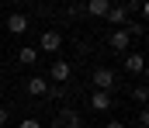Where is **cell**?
<instances>
[{"label": "cell", "instance_id": "cell-1", "mask_svg": "<svg viewBox=\"0 0 149 128\" xmlns=\"http://www.w3.org/2000/svg\"><path fill=\"white\" fill-rule=\"evenodd\" d=\"M94 86L104 90V93H111V86H114V69L111 66H97L94 69Z\"/></svg>", "mask_w": 149, "mask_h": 128}, {"label": "cell", "instance_id": "cell-2", "mask_svg": "<svg viewBox=\"0 0 149 128\" xmlns=\"http://www.w3.org/2000/svg\"><path fill=\"white\" fill-rule=\"evenodd\" d=\"M108 45H111V52H128V45H132V31H128V28H114L111 38H108Z\"/></svg>", "mask_w": 149, "mask_h": 128}, {"label": "cell", "instance_id": "cell-3", "mask_svg": "<svg viewBox=\"0 0 149 128\" xmlns=\"http://www.w3.org/2000/svg\"><path fill=\"white\" fill-rule=\"evenodd\" d=\"M125 73H132V76H142L146 73V59H142V52H125Z\"/></svg>", "mask_w": 149, "mask_h": 128}, {"label": "cell", "instance_id": "cell-4", "mask_svg": "<svg viewBox=\"0 0 149 128\" xmlns=\"http://www.w3.org/2000/svg\"><path fill=\"white\" fill-rule=\"evenodd\" d=\"M59 48H63V35H59V31H42L38 52H59Z\"/></svg>", "mask_w": 149, "mask_h": 128}, {"label": "cell", "instance_id": "cell-5", "mask_svg": "<svg viewBox=\"0 0 149 128\" xmlns=\"http://www.w3.org/2000/svg\"><path fill=\"white\" fill-rule=\"evenodd\" d=\"M70 73H73V62H66V59H56V62L49 66V76H52L56 83H66Z\"/></svg>", "mask_w": 149, "mask_h": 128}, {"label": "cell", "instance_id": "cell-6", "mask_svg": "<svg viewBox=\"0 0 149 128\" xmlns=\"http://www.w3.org/2000/svg\"><path fill=\"white\" fill-rule=\"evenodd\" d=\"M7 31H10V35H17V38H21V35H24V31H28V14H21V10H14V14H10V17H7Z\"/></svg>", "mask_w": 149, "mask_h": 128}, {"label": "cell", "instance_id": "cell-7", "mask_svg": "<svg viewBox=\"0 0 149 128\" xmlns=\"http://www.w3.org/2000/svg\"><path fill=\"white\" fill-rule=\"evenodd\" d=\"M111 104H114L111 93H104V90H94V93H90V107H94V111L104 114V111H111Z\"/></svg>", "mask_w": 149, "mask_h": 128}, {"label": "cell", "instance_id": "cell-8", "mask_svg": "<svg viewBox=\"0 0 149 128\" xmlns=\"http://www.w3.org/2000/svg\"><path fill=\"white\" fill-rule=\"evenodd\" d=\"M59 121H63V128H83V114L73 111V107H63L59 111Z\"/></svg>", "mask_w": 149, "mask_h": 128}, {"label": "cell", "instance_id": "cell-9", "mask_svg": "<svg viewBox=\"0 0 149 128\" xmlns=\"http://www.w3.org/2000/svg\"><path fill=\"white\" fill-rule=\"evenodd\" d=\"M83 7H87V14H90V17H108V10H111V0H87Z\"/></svg>", "mask_w": 149, "mask_h": 128}, {"label": "cell", "instance_id": "cell-10", "mask_svg": "<svg viewBox=\"0 0 149 128\" xmlns=\"http://www.w3.org/2000/svg\"><path fill=\"white\" fill-rule=\"evenodd\" d=\"M108 21H111L114 28H125V24H128V7H114V3H111V10H108Z\"/></svg>", "mask_w": 149, "mask_h": 128}, {"label": "cell", "instance_id": "cell-11", "mask_svg": "<svg viewBox=\"0 0 149 128\" xmlns=\"http://www.w3.org/2000/svg\"><path fill=\"white\" fill-rule=\"evenodd\" d=\"M28 93H31V97H45V93H49L45 76H31V80H28Z\"/></svg>", "mask_w": 149, "mask_h": 128}, {"label": "cell", "instance_id": "cell-12", "mask_svg": "<svg viewBox=\"0 0 149 128\" xmlns=\"http://www.w3.org/2000/svg\"><path fill=\"white\" fill-rule=\"evenodd\" d=\"M17 62H21V66H35L38 62V48H31V45L17 48Z\"/></svg>", "mask_w": 149, "mask_h": 128}, {"label": "cell", "instance_id": "cell-13", "mask_svg": "<svg viewBox=\"0 0 149 128\" xmlns=\"http://www.w3.org/2000/svg\"><path fill=\"white\" fill-rule=\"evenodd\" d=\"M146 97H149L146 83H139V86H135V90H132V100H135V104H146Z\"/></svg>", "mask_w": 149, "mask_h": 128}, {"label": "cell", "instance_id": "cell-14", "mask_svg": "<svg viewBox=\"0 0 149 128\" xmlns=\"http://www.w3.org/2000/svg\"><path fill=\"white\" fill-rule=\"evenodd\" d=\"M83 14H87L83 3H70V17H83Z\"/></svg>", "mask_w": 149, "mask_h": 128}, {"label": "cell", "instance_id": "cell-15", "mask_svg": "<svg viewBox=\"0 0 149 128\" xmlns=\"http://www.w3.org/2000/svg\"><path fill=\"white\" fill-rule=\"evenodd\" d=\"M17 128H42L38 118H24V121H17Z\"/></svg>", "mask_w": 149, "mask_h": 128}, {"label": "cell", "instance_id": "cell-16", "mask_svg": "<svg viewBox=\"0 0 149 128\" xmlns=\"http://www.w3.org/2000/svg\"><path fill=\"white\" fill-rule=\"evenodd\" d=\"M7 121H10V114H7V107H0V128L7 125Z\"/></svg>", "mask_w": 149, "mask_h": 128}, {"label": "cell", "instance_id": "cell-17", "mask_svg": "<svg viewBox=\"0 0 149 128\" xmlns=\"http://www.w3.org/2000/svg\"><path fill=\"white\" fill-rule=\"evenodd\" d=\"M108 128H125V121H108Z\"/></svg>", "mask_w": 149, "mask_h": 128}, {"label": "cell", "instance_id": "cell-18", "mask_svg": "<svg viewBox=\"0 0 149 128\" xmlns=\"http://www.w3.org/2000/svg\"><path fill=\"white\" fill-rule=\"evenodd\" d=\"M7 3H21V0H7Z\"/></svg>", "mask_w": 149, "mask_h": 128}]
</instances>
